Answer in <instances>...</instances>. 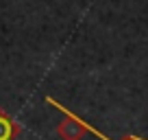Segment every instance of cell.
I'll list each match as a JSON object with an SVG mask.
<instances>
[{"label":"cell","instance_id":"cell-4","mask_svg":"<svg viewBox=\"0 0 148 140\" xmlns=\"http://www.w3.org/2000/svg\"><path fill=\"white\" fill-rule=\"evenodd\" d=\"M135 138H137V140H146V138H139V136H135Z\"/></svg>","mask_w":148,"mask_h":140},{"label":"cell","instance_id":"cell-2","mask_svg":"<svg viewBox=\"0 0 148 140\" xmlns=\"http://www.w3.org/2000/svg\"><path fill=\"white\" fill-rule=\"evenodd\" d=\"M20 125L5 112V110H0V140H15L20 136Z\"/></svg>","mask_w":148,"mask_h":140},{"label":"cell","instance_id":"cell-3","mask_svg":"<svg viewBox=\"0 0 148 140\" xmlns=\"http://www.w3.org/2000/svg\"><path fill=\"white\" fill-rule=\"evenodd\" d=\"M122 140H137L135 136H126V138H122Z\"/></svg>","mask_w":148,"mask_h":140},{"label":"cell","instance_id":"cell-1","mask_svg":"<svg viewBox=\"0 0 148 140\" xmlns=\"http://www.w3.org/2000/svg\"><path fill=\"white\" fill-rule=\"evenodd\" d=\"M46 101L65 114V118L57 125V136H59L61 140H83L85 131H87V129H85V125H83V118H79L76 114L70 112V110H65V105L57 103L52 96H46Z\"/></svg>","mask_w":148,"mask_h":140}]
</instances>
